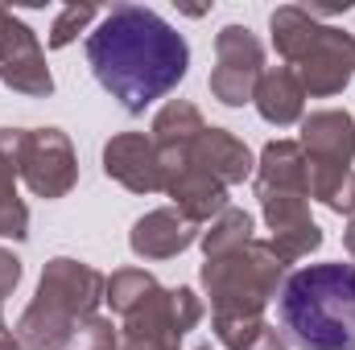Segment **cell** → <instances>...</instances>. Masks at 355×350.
Wrapping results in <instances>:
<instances>
[{"instance_id":"3957f363","label":"cell","mask_w":355,"mask_h":350,"mask_svg":"<svg viewBox=\"0 0 355 350\" xmlns=\"http://www.w3.org/2000/svg\"><path fill=\"white\" fill-rule=\"evenodd\" d=\"M103 280L107 276L95 272L91 264L54 256L42 268L33 301L17 317V342L25 350H67L75 342L79 326L95 317L103 301Z\"/></svg>"},{"instance_id":"ffe728a7","label":"cell","mask_w":355,"mask_h":350,"mask_svg":"<svg viewBox=\"0 0 355 350\" xmlns=\"http://www.w3.org/2000/svg\"><path fill=\"white\" fill-rule=\"evenodd\" d=\"M153 288H157V280H153L145 268H116V272L103 280V301H107L112 313L128 317Z\"/></svg>"},{"instance_id":"ac0fdd59","label":"cell","mask_w":355,"mask_h":350,"mask_svg":"<svg viewBox=\"0 0 355 350\" xmlns=\"http://www.w3.org/2000/svg\"><path fill=\"white\" fill-rule=\"evenodd\" d=\"M202 128H207V120H202V111H198L190 99H170V103L153 116L149 136H153L157 153H182V149H190V145L198 140Z\"/></svg>"},{"instance_id":"44dd1931","label":"cell","mask_w":355,"mask_h":350,"mask_svg":"<svg viewBox=\"0 0 355 350\" xmlns=\"http://www.w3.org/2000/svg\"><path fill=\"white\" fill-rule=\"evenodd\" d=\"M306 181H310V198H318L327 210L335 214H355V169H310L306 165Z\"/></svg>"},{"instance_id":"30bf717a","label":"cell","mask_w":355,"mask_h":350,"mask_svg":"<svg viewBox=\"0 0 355 350\" xmlns=\"http://www.w3.org/2000/svg\"><path fill=\"white\" fill-rule=\"evenodd\" d=\"M162 161V190L174 198V210L186 214L194 227L215 223L232 202H227V185H219L215 177H207L198 165H190L186 149L182 153H157Z\"/></svg>"},{"instance_id":"e0dca14e","label":"cell","mask_w":355,"mask_h":350,"mask_svg":"<svg viewBox=\"0 0 355 350\" xmlns=\"http://www.w3.org/2000/svg\"><path fill=\"white\" fill-rule=\"evenodd\" d=\"M257 198L265 194H302L310 198V181H306V153L297 140H268L257 161Z\"/></svg>"},{"instance_id":"2e32d148","label":"cell","mask_w":355,"mask_h":350,"mask_svg":"<svg viewBox=\"0 0 355 350\" xmlns=\"http://www.w3.org/2000/svg\"><path fill=\"white\" fill-rule=\"evenodd\" d=\"M21 140H25V128H0V239L29 235V206L17 198Z\"/></svg>"},{"instance_id":"4316f807","label":"cell","mask_w":355,"mask_h":350,"mask_svg":"<svg viewBox=\"0 0 355 350\" xmlns=\"http://www.w3.org/2000/svg\"><path fill=\"white\" fill-rule=\"evenodd\" d=\"M0 350H25L17 342V334H0Z\"/></svg>"},{"instance_id":"8992f818","label":"cell","mask_w":355,"mask_h":350,"mask_svg":"<svg viewBox=\"0 0 355 350\" xmlns=\"http://www.w3.org/2000/svg\"><path fill=\"white\" fill-rule=\"evenodd\" d=\"M202 322V297L186 284L153 288L120 330V350H182V338Z\"/></svg>"},{"instance_id":"8fae6325","label":"cell","mask_w":355,"mask_h":350,"mask_svg":"<svg viewBox=\"0 0 355 350\" xmlns=\"http://www.w3.org/2000/svg\"><path fill=\"white\" fill-rule=\"evenodd\" d=\"M306 165L310 169H352L355 161V116L327 107V111H310L302 120V136H297Z\"/></svg>"},{"instance_id":"9c48e42d","label":"cell","mask_w":355,"mask_h":350,"mask_svg":"<svg viewBox=\"0 0 355 350\" xmlns=\"http://www.w3.org/2000/svg\"><path fill=\"white\" fill-rule=\"evenodd\" d=\"M0 83L17 95H29V99L54 95V75L46 66L37 33L4 4H0Z\"/></svg>"},{"instance_id":"7a4b0ae2","label":"cell","mask_w":355,"mask_h":350,"mask_svg":"<svg viewBox=\"0 0 355 350\" xmlns=\"http://www.w3.org/2000/svg\"><path fill=\"white\" fill-rule=\"evenodd\" d=\"M281 326L302 350H355V264H306L281 280Z\"/></svg>"},{"instance_id":"4fadbf2b","label":"cell","mask_w":355,"mask_h":350,"mask_svg":"<svg viewBox=\"0 0 355 350\" xmlns=\"http://www.w3.org/2000/svg\"><path fill=\"white\" fill-rule=\"evenodd\" d=\"M194 239H198V227L186 214H178L174 206H162V210L141 214L132 223V231H128V248L141 260H174Z\"/></svg>"},{"instance_id":"d4e9b609","label":"cell","mask_w":355,"mask_h":350,"mask_svg":"<svg viewBox=\"0 0 355 350\" xmlns=\"http://www.w3.org/2000/svg\"><path fill=\"white\" fill-rule=\"evenodd\" d=\"M17 284H21V260L0 248V305H4V297H12Z\"/></svg>"},{"instance_id":"5b68a950","label":"cell","mask_w":355,"mask_h":350,"mask_svg":"<svg viewBox=\"0 0 355 350\" xmlns=\"http://www.w3.org/2000/svg\"><path fill=\"white\" fill-rule=\"evenodd\" d=\"M285 260L268 239H248L227 256L202 264V288L211 297V317H265V305L281 293Z\"/></svg>"},{"instance_id":"603a6c76","label":"cell","mask_w":355,"mask_h":350,"mask_svg":"<svg viewBox=\"0 0 355 350\" xmlns=\"http://www.w3.org/2000/svg\"><path fill=\"white\" fill-rule=\"evenodd\" d=\"M99 17V8L95 4H67L58 17H54V25H50V37H46V46L50 50H67L83 29H87L91 21Z\"/></svg>"},{"instance_id":"5bb4252c","label":"cell","mask_w":355,"mask_h":350,"mask_svg":"<svg viewBox=\"0 0 355 350\" xmlns=\"http://www.w3.org/2000/svg\"><path fill=\"white\" fill-rule=\"evenodd\" d=\"M186 157H190V165H198L219 185H236V181L257 174V161H252L248 145L236 132H227V128H202L198 140L186 149Z\"/></svg>"},{"instance_id":"7402d4cb","label":"cell","mask_w":355,"mask_h":350,"mask_svg":"<svg viewBox=\"0 0 355 350\" xmlns=\"http://www.w3.org/2000/svg\"><path fill=\"white\" fill-rule=\"evenodd\" d=\"M198 239H202L207 260H211V256H227V252H236V248H244V243L252 239V214L240 210V206H227Z\"/></svg>"},{"instance_id":"52a82bcc","label":"cell","mask_w":355,"mask_h":350,"mask_svg":"<svg viewBox=\"0 0 355 350\" xmlns=\"http://www.w3.org/2000/svg\"><path fill=\"white\" fill-rule=\"evenodd\" d=\"M265 75V46L248 25H223L215 33V71H211V95L223 107L252 103V91Z\"/></svg>"},{"instance_id":"277c9868","label":"cell","mask_w":355,"mask_h":350,"mask_svg":"<svg viewBox=\"0 0 355 350\" xmlns=\"http://www.w3.org/2000/svg\"><path fill=\"white\" fill-rule=\"evenodd\" d=\"M272 46L285 66L302 79L306 95L327 99L355 79V33L314 21L302 4H281L268 17Z\"/></svg>"},{"instance_id":"f1b7e54d","label":"cell","mask_w":355,"mask_h":350,"mask_svg":"<svg viewBox=\"0 0 355 350\" xmlns=\"http://www.w3.org/2000/svg\"><path fill=\"white\" fill-rule=\"evenodd\" d=\"M194 350H211V347H194Z\"/></svg>"},{"instance_id":"7c38bea8","label":"cell","mask_w":355,"mask_h":350,"mask_svg":"<svg viewBox=\"0 0 355 350\" xmlns=\"http://www.w3.org/2000/svg\"><path fill=\"white\" fill-rule=\"evenodd\" d=\"M103 174L132 194H157L162 190V161H157L153 136H145V132L112 136L103 145Z\"/></svg>"},{"instance_id":"cb8c5ba5","label":"cell","mask_w":355,"mask_h":350,"mask_svg":"<svg viewBox=\"0 0 355 350\" xmlns=\"http://www.w3.org/2000/svg\"><path fill=\"white\" fill-rule=\"evenodd\" d=\"M71 350H120V330L112 326V317H87L75 334Z\"/></svg>"},{"instance_id":"ba28073f","label":"cell","mask_w":355,"mask_h":350,"mask_svg":"<svg viewBox=\"0 0 355 350\" xmlns=\"http://www.w3.org/2000/svg\"><path fill=\"white\" fill-rule=\"evenodd\" d=\"M21 181L37 198H67L79 181V157L62 128H25L21 140Z\"/></svg>"},{"instance_id":"484cf974","label":"cell","mask_w":355,"mask_h":350,"mask_svg":"<svg viewBox=\"0 0 355 350\" xmlns=\"http://www.w3.org/2000/svg\"><path fill=\"white\" fill-rule=\"evenodd\" d=\"M343 248L352 252V260H355V214L347 219V231H343Z\"/></svg>"},{"instance_id":"6da1fadb","label":"cell","mask_w":355,"mask_h":350,"mask_svg":"<svg viewBox=\"0 0 355 350\" xmlns=\"http://www.w3.org/2000/svg\"><path fill=\"white\" fill-rule=\"evenodd\" d=\"M87 62L95 83L128 116H141L186 79L190 46L153 8L116 4L87 33Z\"/></svg>"},{"instance_id":"d6986e66","label":"cell","mask_w":355,"mask_h":350,"mask_svg":"<svg viewBox=\"0 0 355 350\" xmlns=\"http://www.w3.org/2000/svg\"><path fill=\"white\" fill-rule=\"evenodd\" d=\"M211 330L227 350H289L281 330H272L265 317H211Z\"/></svg>"},{"instance_id":"9a60e30c","label":"cell","mask_w":355,"mask_h":350,"mask_svg":"<svg viewBox=\"0 0 355 350\" xmlns=\"http://www.w3.org/2000/svg\"><path fill=\"white\" fill-rule=\"evenodd\" d=\"M252 103L261 111V120L272 128H289L306 120V87L289 66H265L261 83L252 91Z\"/></svg>"},{"instance_id":"83f0119b","label":"cell","mask_w":355,"mask_h":350,"mask_svg":"<svg viewBox=\"0 0 355 350\" xmlns=\"http://www.w3.org/2000/svg\"><path fill=\"white\" fill-rule=\"evenodd\" d=\"M0 334H4V309H0Z\"/></svg>"}]
</instances>
